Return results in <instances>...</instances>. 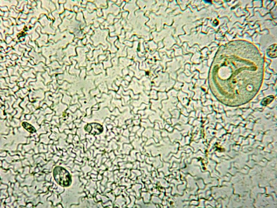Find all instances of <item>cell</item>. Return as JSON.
<instances>
[{"instance_id":"cell-1","label":"cell","mask_w":277,"mask_h":208,"mask_svg":"<svg viewBox=\"0 0 277 208\" xmlns=\"http://www.w3.org/2000/svg\"><path fill=\"white\" fill-rule=\"evenodd\" d=\"M55 180L60 185L69 186L72 183L70 174L67 170L61 167H57L54 169Z\"/></svg>"},{"instance_id":"cell-2","label":"cell","mask_w":277,"mask_h":208,"mask_svg":"<svg viewBox=\"0 0 277 208\" xmlns=\"http://www.w3.org/2000/svg\"><path fill=\"white\" fill-rule=\"evenodd\" d=\"M85 130L90 134L97 135L103 132V127L97 123H91L88 124L85 127Z\"/></svg>"},{"instance_id":"cell-3","label":"cell","mask_w":277,"mask_h":208,"mask_svg":"<svg viewBox=\"0 0 277 208\" xmlns=\"http://www.w3.org/2000/svg\"><path fill=\"white\" fill-rule=\"evenodd\" d=\"M267 54L271 58L277 57V44L272 45L270 46L267 50Z\"/></svg>"},{"instance_id":"cell-4","label":"cell","mask_w":277,"mask_h":208,"mask_svg":"<svg viewBox=\"0 0 277 208\" xmlns=\"http://www.w3.org/2000/svg\"><path fill=\"white\" fill-rule=\"evenodd\" d=\"M23 127H24L25 129L27 130L30 133H34L36 131L35 129L31 124H29L28 123L24 122L22 123Z\"/></svg>"},{"instance_id":"cell-5","label":"cell","mask_w":277,"mask_h":208,"mask_svg":"<svg viewBox=\"0 0 277 208\" xmlns=\"http://www.w3.org/2000/svg\"><path fill=\"white\" fill-rule=\"evenodd\" d=\"M274 99V97L273 96H270L265 98L262 100L261 104L262 105L266 106L270 103Z\"/></svg>"}]
</instances>
